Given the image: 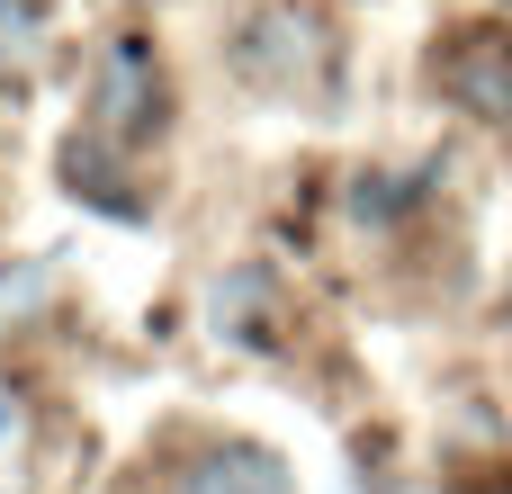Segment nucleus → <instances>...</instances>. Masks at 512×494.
<instances>
[{"mask_svg": "<svg viewBox=\"0 0 512 494\" xmlns=\"http://www.w3.org/2000/svg\"><path fill=\"white\" fill-rule=\"evenodd\" d=\"M162 126V72H153V45L144 36H117L99 54V81H90V135L99 144H135Z\"/></svg>", "mask_w": 512, "mask_h": 494, "instance_id": "nucleus-1", "label": "nucleus"}, {"mask_svg": "<svg viewBox=\"0 0 512 494\" xmlns=\"http://www.w3.org/2000/svg\"><path fill=\"white\" fill-rule=\"evenodd\" d=\"M441 90H450L468 117L512 126V36H504V27H468V36H450V54H441Z\"/></svg>", "mask_w": 512, "mask_h": 494, "instance_id": "nucleus-2", "label": "nucleus"}, {"mask_svg": "<svg viewBox=\"0 0 512 494\" xmlns=\"http://www.w3.org/2000/svg\"><path fill=\"white\" fill-rule=\"evenodd\" d=\"M315 63H324V27H315L306 9H261V18L243 27V72H252V81L288 90V81H306Z\"/></svg>", "mask_w": 512, "mask_h": 494, "instance_id": "nucleus-3", "label": "nucleus"}, {"mask_svg": "<svg viewBox=\"0 0 512 494\" xmlns=\"http://www.w3.org/2000/svg\"><path fill=\"white\" fill-rule=\"evenodd\" d=\"M171 494H288V468L270 459V450H252V441H225V450H207V459H189Z\"/></svg>", "mask_w": 512, "mask_h": 494, "instance_id": "nucleus-4", "label": "nucleus"}, {"mask_svg": "<svg viewBox=\"0 0 512 494\" xmlns=\"http://www.w3.org/2000/svg\"><path fill=\"white\" fill-rule=\"evenodd\" d=\"M63 180H72V198H90V207H108V216H126V225L144 216V198H126V180H117V171L99 162V135L63 153Z\"/></svg>", "mask_w": 512, "mask_h": 494, "instance_id": "nucleus-5", "label": "nucleus"}, {"mask_svg": "<svg viewBox=\"0 0 512 494\" xmlns=\"http://www.w3.org/2000/svg\"><path fill=\"white\" fill-rule=\"evenodd\" d=\"M36 36H45L36 0H0V72H27L36 63Z\"/></svg>", "mask_w": 512, "mask_h": 494, "instance_id": "nucleus-6", "label": "nucleus"}, {"mask_svg": "<svg viewBox=\"0 0 512 494\" xmlns=\"http://www.w3.org/2000/svg\"><path fill=\"white\" fill-rule=\"evenodd\" d=\"M351 207H360V216H396V207H414V180H360Z\"/></svg>", "mask_w": 512, "mask_h": 494, "instance_id": "nucleus-7", "label": "nucleus"}, {"mask_svg": "<svg viewBox=\"0 0 512 494\" xmlns=\"http://www.w3.org/2000/svg\"><path fill=\"white\" fill-rule=\"evenodd\" d=\"M9 432H18V405H9V396H0V441H9Z\"/></svg>", "mask_w": 512, "mask_h": 494, "instance_id": "nucleus-8", "label": "nucleus"}]
</instances>
